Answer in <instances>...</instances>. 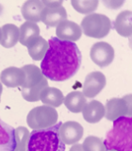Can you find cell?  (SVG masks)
Wrapping results in <instances>:
<instances>
[{"label":"cell","instance_id":"cell-1","mask_svg":"<svg viewBox=\"0 0 132 151\" xmlns=\"http://www.w3.org/2000/svg\"><path fill=\"white\" fill-rule=\"evenodd\" d=\"M48 49L41 63V71L45 78L65 81L78 72L82 55L75 42L60 41L52 37L47 42Z\"/></svg>","mask_w":132,"mask_h":151},{"label":"cell","instance_id":"cell-2","mask_svg":"<svg viewBox=\"0 0 132 151\" xmlns=\"http://www.w3.org/2000/svg\"><path fill=\"white\" fill-rule=\"evenodd\" d=\"M103 142L107 150L132 151V118L125 116L113 121Z\"/></svg>","mask_w":132,"mask_h":151},{"label":"cell","instance_id":"cell-3","mask_svg":"<svg viewBox=\"0 0 132 151\" xmlns=\"http://www.w3.org/2000/svg\"><path fill=\"white\" fill-rule=\"evenodd\" d=\"M61 122L53 127L42 129H36L29 133L27 151H65L59 129Z\"/></svg>","mask_w":132,"mask_h":151},{"label":"cell","instance_id":"cell-4","mask_svg":"<svg viewBox=\"0 0 132 151\" xmlns=\"http://www.w3.org/2000/svg\"><path fill=\"white\" fill-rule=\"evenodd\" d=\"M85 35L94 39L106 37L111 29V21L105 14L91 13L85 16L80 25Z\"/></svg>","mask_w":132,"mask_h":151},{"label":"cell","instance_id":"cell-5","mask_svg":"<svg viewBox=\"0 0 132 151\" xmlns=\"http://www.w3.org/2000/svg\"><path fill=\"white\" fill-rule=\"evenodd\" d=\"M59 114L55 108L49 106H39L28 112L27 123L33 130L42 129L53 127L58 123Z\"/></svg>","mask_w":132,"mask_h":151},{"label":"cell","instance_id":"cell-6","mask_svg":"<svg viewBox=\"0 0 132 151\" xmlns=\"http://www.w3.org/2000/svg\"><path fill=\"white\" fill-rule=\"evenodd\" d=\"M131 96L127 94L123 98L113 97L108 99L105 106V117L110 121H114L120 117H130Z\"/></svg>","mask_w":132,"mask_h":151},{"label":"cell","instance_id":"cell-7","mask_svg":"<svg viewBox=\"0 0 132 151\" xmlns=\"http://www.w3.org/2000/svg\"><path fill=\"white\" fill-rule=\"evenodd\" d=\"M90 57L99 67H107L114 60V49L108 42H98L91 47Z\"/></svg>","mask_w":132,"mask_h":151},{"label":"cell","instance_id":"cell-8","mask_svg":"<svg viewBox=\"0 0 132 151\" xmlns=\"http://www.w3.org/2000/svg\"><path fill=\"white\" fill-rule=\"evenodd\" d=\"M106 77L99 71H94L87 75L82 87V93L87 98H93L105 88Z\"/></svg>","mask_w":132,"mask_h":151},{"label":"cell","instance_id":"cell-9","mask_svg":"<svg viewBox=\"0 0 132 151\" xmlns=\"http://www.w3.org/2000/svg\"><path fill=\"white\" fill-rule=\"evenodd\" d=\"M60 137L64 145H72L82 139L84 129L81 124L75 121L61 123L59 129Z\"/></svg>","mask_w":132,"mask_h":151},{"label":"cell","instance_id":"cell-10","mask_svg":"<svg viewBox=\"0 0 132 151\" xmlns=\"http://www.w3.org/2000/svg\"><path fill=\"white\" fill-rule=\"evenodd\" d=\"M57 38L60 41L65 42H77L82 35V30L80 26L77 23L69 20H64L60 22L56 28Z\"/></svg>","mask_w":132,"mask_h":151},{"label":"cell","instance_id":"cell-11","mask_svg":"<svg viewBox=\"0 0 132 151\" xmlns=\"http://www.w3.org/2000/svg\"><path fill=\"white\" fill-rule=\"evenodd\" d=\"M0 80L1 83L9 88L21 87L25 83L26 74L22 68L11 66L2 71L0 75Z\"/></svg>","mask_w":132,"mask_h":151},{"label":"cell","instance_id":"cell-12","mask_svg":"<svg viewBox=\"0 0 132 151\" xmlns=\"http://www.w3.org/2000/svg\"><path fill=\"white\" fill-rule=\"evenodd\" d=\"M44 8V6L40 0H27L22 5L21 13L27 22L38 23L41 21Z\"/></svg>","mask_w":132,"mask_h":151},{"label":"cell","instance_id":"cell-13","mask_svg":"<svg viewBox=\"0 0 132 151\" xmlns=\"http://www.w3.org/2000/svg\"><path fill=\"white\" fill-rule=\"evenodd\" d=\"M82 114L86 122L90 124H96L105 116V106L100 101L92 100L84 106Z\"/></svg>","mask_w":132,"mask_h":151},{"label":"cell","instance_id":"cell-14","mask_svg":"<svg viewBox=\"0 0 132 151\" xmlns=\"http://www.w3.org/2000/svg\"><path fill=\"white\" fill-rule=\"evenodd\" d=\"M67 20V12L63 7L57 9L44 8L41 15V21L49 27H57L60 22Z\"/></svg>","mask_w":132,"mask_h":151},{"label":"cell","instance_id":"cell-15","mask_svg":"<svg viewBox=\"0 0 132 151\" xmlns=\"http://www.w3.org/2000/svg\"><path fill=\"white\" fill-rule=\"evenodd\" d=\"M15 136L14 129L0 118V151H14Z\"/></svg>","mask_w":132,"mask_h":151},{"label":"cell","instance_id":"cell-16","mask_svg":"<svg viewBox=\"0 0 132 151\" xmlns=\"http://www.w3.org/2000/svg\"><path fill=\"white\" fill-rule=\"evenodd\" d=\"M40 100L46 106L58 108L63 103L64 96L60 89L47 86L41 92Z\"/></svg>","mask_w":132,"mask_h":151},{"label":"cell","instance_id":"cell-17","mask_svg":"<svg viewBox=\"0 0 132 151\" xmlns=\"http://www.w3.org/2000/svg\"><path fill=\"white\" fill-rule=\"evenodd\" d=\"M132 12L130 11H123L117 15L114 21V28L119 35L123 37H130L132 35Z\"/></svg>","mask_w":132,"mask_h":151},{"label":"cell","instance_id":"cell-18","mask_svg":"<svg viewBox=\"0 0 132 151\" xmlns=\"http://www.w3.org/2000/svg\"><path fill=\"white\" fill-rule=\"evenodd\" d=\"M39 36L40 27L36 23L26 21L19 28V42L25 46H27Z\"/></svg>","mask_w":132,"mask_h":151},{"label":"cell","instance_id":"cell-19","mask_svg":"<svg viewBox=\"0 0 132 151\" xmlns=\"http://www.w3.org/2000/svg\"><path fill=\"white\" fill-rule=\"evenodd\" d=\"M22 69L26 74V80L21 86V89H31L44 78L41 69L34 64H27L23 66Z\"/></svg>","mask_w":132,"mask_h":151},{"label":"cell","instance_id":"cell-20","mask_svg":"<svg viewBox=\"0 0 132 151\" xmlns=\"http://www.w3.org/2000/svg\"><path fill=\"white\" fill-rule=\"evenodd\" d=\"M0 44L5 48H11L19 42V27L13 24H6L1 27Z\"/></svg>","mask_w":132,"mask_h":151},{"label":"cell","instance_id":"cell-21","mask_svg":"<svg viewBox=\"0 0 132 151\" xmlns=\"http://www.w3.org/2000/svg\"><path fill=\"white\" fill-rule=\"evenodd\" d=\"M64 105L73 113H79L82 111L84 106L87 104V98L81 92L74 91L69 93L64 97Z\"/></svg>","mask_w":132,"mask_h":151},{"label":"cell","instance_id":"cell-22","mask_svg":"<svg viewBox=\"0 0 132 151\" xmlns=\"http://www.w3.org/2000/svg\"><path fill=\"white\" fill-rule=\"evenodd\" d=\"M28 54L34 60H42L44 58L46 51L48 49V42L42 37H38L31 42L27 46Z\"/></svg>","mask_w":132,"mask_h":151},{"label":"cell","instance_id":"cell-23","mask_svg":"<svg viewBox=\"0 0 132 151\" xmlns=\"http://www.w3.org/2000/svg\"><path fill=\"white\" fill-rule=\"evenodd\" d=\"M48 86L47 78H44L42 81L31 89H21L22 96L28 102H37L40 100V93L45 87Z\"/></svg>","mask_w":132,"mask_h":151},{"label":"cell","instance_id":"cell-24","mask_svg":"<svg viewBox=\"0 0 132 151\" xmlns=\"http://www.w3.org/2000/svg\"><path fill=\"white\" fill-rule=\"evenodd\" d=\"M15 136V149L14 151H27L29 139V131L25 127H18L14 129Z\"/></svg>","mask_w":132,"mask_h":151},{"label":"cell","instance_id":"cell-25","mask_svg":"<svg viewBox=\"0 0 132 151\" xmlns=\"http://www.w3.org/2000/svg\"><path fill=\"white\" fill-rule=\"evenodd\" d=\"M97 0H72L71 5L79 13L91 14L93 13L98 7Z\"/></svg>","mask_w":132,"mask_h":151},{"label":"cell","instance_id":"cell-26","mask_svg":"<svg viewBox=\"0 0 132 151\" xmlns=\"http://www.w3.org/2000/svg\"><path fill=\"white\" fill-rule=\"evenodd\" d=\"M83 151H106L102 139L96 136H88L82 144Z\"/></svg>","mask_w":132,"mask_h":151},{"label":"cell","instance_id":"cell-27","mask_svg":"<svg viewBox=\"0 0 132 151\" xmlns=\"http://www.w3.org/2000/svg\"><path fill=\"white\" fill-rule=\"evenodd\" d=\"M103 3L106 5L108 9H116L121 8L122 5H124L125 1H119V0H110V1H103Z\"/></svg>","mask_w":132,"mask_h":151},{"label":"cell","instance_id":"cell-28","mask_svg":"<svg viewBox=\"0 0 132 151\" xmlns=\"http://www.w3.org/2000/svg\"><path fill=\"white\" fill-rule=\"evenodd\" d=\"M42 3L45 8L57 9L60 7H62L63 1H61V0H59V1H48V0H44V1H42Z\"/></svg>","mask_w":132,"mask_h":151},{"label":"cell","instance_id":"cell-29","mask_svg":"<svg viewBox=\"0 0 132 151\" xmlns=\"http://www.w3.org/2000/svg\"><path fill=\"white\" fill-rule=\"evenodd\" d=\"M69 151H83L82 145H80V144H75V145H72V147L70 148Z\"/></svg>","mask_w":132,"mask_h":151},{"label":"cell","instance_id":"cell-30","mask_svg":"<svg viewBox=\"0 0 132 151\" xmlns=\"http://www.w3.org/2000/svg\"><path fill=\"white\" fill-rule=\"evenodd\" d=\"M2 90H3V87H2V83L0 82V98H1V94H2Z\"/></svg>","mask_w":132,"mask_h":151},{"label":"cell","instance_id":"cell-31","mask_svg":"<svg viewBox=\"0 0 132 151\" xmlns=\"http://www.w3.org/2000/svg\"><path fill=\"white\" fill-rule=\"evenodd\" d=\"M2 11H3V8H2V6H1V5H0V14H1Z\"/></svg>","mask_w":132,"mask_h":151},{"label":"cell","instance_id":"cell-32","mask_svg":"<svg viewBox=\"0 0 132 151\" xmlns=\"http://www.w3.org/2000/svg\"><path fill=\"white\" fill-rule=\"evenodd\" d=\"M1 27H0V41H1Z\"/></svg>","mask_w":132,"mask_h":151},{"label":"cell","instance_id":"cell-33","mask_svg":"<svg viewBox=\"0 0 132 151\" xmlns=\"http://www.w3.org/2000/svg\"><path fill=\"white\" fill-rule=\"evenodd\" d=\"M106 151H115V150H106Z\"/></svg>","mask_w":132,"mask_h":151}]
</instances>
